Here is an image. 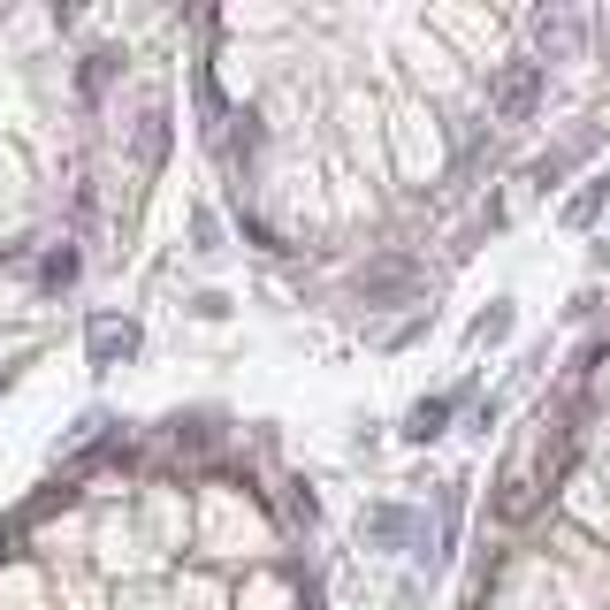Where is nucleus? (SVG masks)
<instances>
[{
  "label": "nucleus",
  "mask_w": 610,
  "mask_h": 610,
  "mask_svg": "<svg viewBox=\"0 0 610 610\" xmlns=\"http://www.w3.org/2000/svg\"><path fill=\"white\" fill-rule=\"evenodd\" d=\"M0 610H320L291 496L229 436H115L0 519Z\"/></svg>",
  "instance_id": "f257e3e1"
}]
</instances>
